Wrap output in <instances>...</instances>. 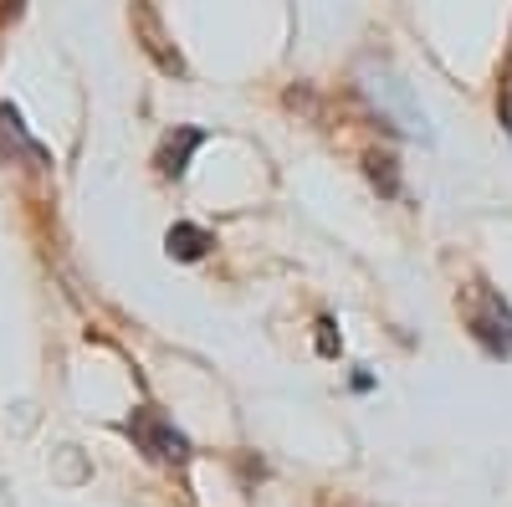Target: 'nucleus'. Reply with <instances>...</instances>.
I'll return each mask as SVG.
<instances>
[{"label": "nucleus", "instance_id": "nucleus-3", "mask_svg": "<svg viewBox=\"0 0 512 507\" xmlns=\"http://www.w3.org/2000/svg\"><path fill=\"white\" fill-rule=\"evenodd\" d=\"M134 31H139V47L154 57V67H159V72L185 77V57L175 52V41L164 36V26H159V16H154L149 0H134Z\"/></svg>", "mask_w": 512, "mask_h": 507}, {"label": "nucleus", "instance_id": "nucleus-1", "mask_svg": "<svg viewBox=\"0 0 512 507\" xmlns=\"http://www.w3.org/2000/svg\"><path fill=\"white\" fill-rule=\"evenodd\" d=\"M123 431L134 436V446L149 461H164V467H185V461H190V436L175 426V420H164L154 405H139L134 415H128Z\"/></svg>", "mask_w": 512, "mask_h": 507}, {"label": "nucleus", "instance_id": "nucleus-2", "mask_svg": "<svg viewBox=\"0 0 512 507\" xmlns=\"http://www.w3.org/2000/svg\"><path fill=\"white\" fill-rule=\"evenodd\" d=\"M466 323H472L477 344H482L487 354L512 359V303L502 298V292H492V287H482V282H477V292H472V313H466Z\"/></svg>", "mask_w": 512, "mask_h": 507}, {"label": "nucleus", "instance_id": "nucleus-8", "mask_svg": "<svg viewBox=\"0 0 512 507\" xmlns=\"http://www.w3.org/2000/svg\"><path fill=\"white\" fill-rule=\"evenodd\" d=\"M338 349H344V338H338L333 318H318V354L323 359H338Z\"/></svg>", "mask_w": 512, "mask_h": 507}, {"label": "nucleus", "instance_id": "nucleus-6", "mask_svg": "<svg viewBox=\"0 0 512 507\" xmlns=\"http://www.w3.org/2000/svg\"><path fill=\"white\" fill-rule=\"evenodd\" d=\"M364 169H369V180L384 195H400V175H395V159L390 154H364Z\"/></svg>", "mask_w": 512, "mask_h": 507}, {"label": "nucleus", "instance_id": "nucleus-7", "mask_svg": "<svg viewBox=\"0 0 512 507\" xmlns=\"http://www.w3.org/2000/svg\"><path fill=\"white\" fill-rule=\"evenodd\" d=\"M497 118H502V129L512 134V52L502 62V82H497Z\"/></svg>", "mask_w": 512, "mask_h": 507}, {"label": "nucleus", "instance_id": "nucleus-5", "mask_svg": "<svg viewBox=\"0 0 512 507\" xmlns=\"http://www.w3.org/2000/svg\"><path fill=\"white\" fill-rule=\"evenodd\" d=\"M210 246H216V236H210L205 226H190V221L169 226V236H164V251H169L175 262H200Z\"/></svg>", "mask_w": 512, "mask_h": 507}, {"label": "nucleus", "instance_id": "nucleus-4", "mask_svg": "<svg viewBox=\"0 0 512 507\" xmlns=\"http://www.w3.org/2000/svg\"><path fill=\"white\" fill-rule=\"evenodd\" d=\"M195 149H205V129H190V123H180L175 134H164V144H159V175L164 180H180L185 169H190V154Z\"/></svg>", "mask_w": 512, "mask_h": 507}]
</instances>
